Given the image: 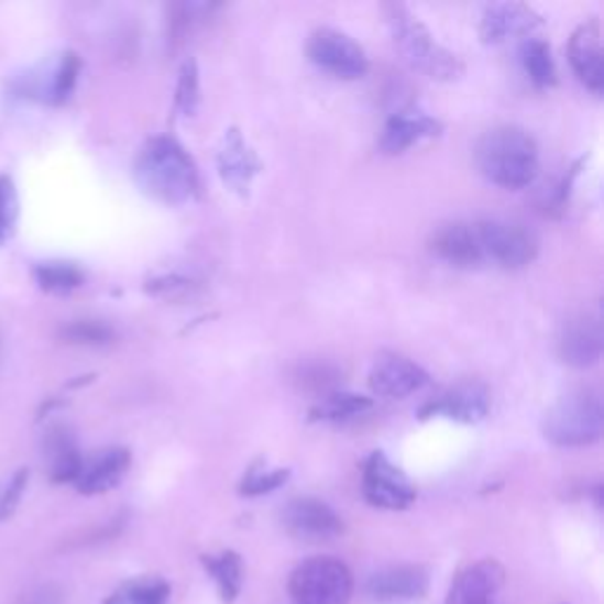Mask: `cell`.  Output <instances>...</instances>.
I'll use <instances>...</instances> for the list:
<instances>
[{"mask_svg":"<svg viewBox=\"0 0 604 604\" xmlns=\"http://www.w3.org/2000/svg\"><path fill=\"white\" fill-rule=\"evenodd\" d=\"M138 185L168 206L191 204L199 196L201 183L191 156L173 138L158 135L146 142L135 161Z\"/></svg>","mask_w":604,"mask_h":604,"instance_id":"1","label":"cell"},{"mask_svg":"<svg viewBox=\"0 0 604 604\" xmlns=\"http://www.w3.org/2000/svg\"><path fill=\"white\" fill-rule=\"evenodd\" d=\"M480 173L503 189L529 187L538 175L536 140L517 125H498L477 142Z\"/></svg>","mask_w":604,"mask_h":604,"instance_id":"2","label":"cell"},{"mask_svg":"<svg viewBox=\"0 0 604 604\" xmlns=\"http://www.w3.org/2000/svg\"><path fill=\"white\" fill-rule=\"evenodd\" d=\"M383 10L397 51L414 69L439 80H453L463 74L465 67L459 55H453L444 45H439L428 31V26L418 18H414L404 6L392 3Z\"/></svg>","mask_w":604,"mask_h":604,"instance_id":"3","label":"cell"},{"mask_svg":"<svg viewBox=\"0 0 604 604\" xmlns=\"http://www.w3.org/2000/svg\"><path fill=\"white\" fill-rule=\"evenodd\" d=\"M604 409L600 392L579 387L554 402L543 418V435L548 442L576 449L597 442L602 437Z\"/></svg>","mask_w":604,"mask_h":604,"instance_id":"4","label":"cell"},{"mask_svg":"<svg viewBox=\"0 0 604 604\" xmlns=\"http://www.w3.org/2000/svg\"><path fill=\"white\" fill-rule=\"evenodd\" d=\"M290 595L298 604H348L352 597V574L333 558L307 560L293 571Z\"/></svg>","mask_w":604,"mask_h":604,"instance_id":"5","label":"cell"},{"mask_svg":"<svg viewBox=\"0 0 604 604\" xmlns=\"http://www.w3.org/2000/svg\"><path fill=\"white\" fill-rule=\"evenodd\" d=\"M475 227L484 260H492V263L505 270L525 267L538 253V239L525 224L486 220L477 222Z\"/></svg>","mask_w":604,"mask_h":604,"instance_id":"6","label":"cell"},{"mask_svg":"<svg viewBox=\"0 0 604 604\" xmlns=\"http://www.w3.org/2000/svg\"><path fill=\"white\" fill-rule=\"evenodd\" d=\"M307 55L319 69L345 80L362 78L369 72V57L364 47L336 29H317L309 36Z\"/></svg>","mask_w":604,"mask_h":604,"instance_id":"7","label":"cell"},{"mask_svg":"<svg viewBox=\"0 0 604 604\" xmlns=\"http://www.w3.org/2000/svg\"><path fill=\"white\" fill-rule=\"evenodd\" d=\"M364 496L375 508L404 510L416 501V488L397 465L375 451L364 463Z\"/></svg>","mask_w":604,"mask_h":604,"instance_id":"8","label":"cell"},{"mask_svg":"<svg viewBox=\"0 0 604 604\" xmlns=\"http://www.w3.org/2000/svg\"><path fill=\"white\" fill-rule=\"evenodd\" d=\"M492 409V392L482 381H461L420 409L422 418L444 416L459 422H480Z\"/></svg>","mask_w":604,"mask_h":604,"instance_id":"9","label":"cell"},{"mask_svg":"<svg viewBox=\"0 0 604 604\" xmlns=\"http://www.w3.org/2000/svg\"><path fill=\"white\" fill-rule=\"evenodd\" d=\"M284 527L307 543H326L342 534L340 517L319 498H293L284 508Z\"/></svg>","mask_w":604,"mask_h":604,"instance_id":"10","label":"cell"},{"mask_svg":"<svg viewBox=\"0 0 604 604\" xmlns=\"http://www.w3.org/2000/svg\"><path fill=\"white\" fill-rule=\"evenodd\" d=\"M369 383L375 395L389 399H404L428 383V373L409 356L397 352H383L375 356L369 373Z\"/></svg>","mask_w":604,"mask_h":604,"instance_id":"11","label":"cell"},{"mask_svg":"<svg viewBox=\"0 0 604 604\" xmlns=\"http://www.w3.org/2000/svg\"><path fill=\"white\" fill-rule=\"evenodd\" d=\"M558 350L562 362L574 369L597 364L602 354V326L591 315H576L562 323Z\"/></svg>","mask_w":604,"mask_h":604,"instance_id":"12","label":"cell"},{"mask_svg":"<svg viewBox=\"0 0 604 604\" xmlns=\"http://www.w3.org/2000/svg\"><path fill=\"white\" fill-rule=\"evenodd\" d=\"M130 468V451L121 447H111L95 451L88 459H84L76 477V488L80 494H105L109 488L117 486Z\"/></svg>","mask_w":604,"mask_h":604,"instance_id":"13","label":"cell"},{"mask_svg":"<svg viewBox=\"0 0 604 604\" xmlns=\"http://www.w3.org/2000/svg\"><path fill=\"white\" fill-rule=\"evenodd\" d=\"M569 62L585 88L602 92L604 88V64H602V41L600 24L595 20L581 24L569 41Z\"/></svg>","mask_w":604,"mask_h":604,"instance_id":"14","label":"cell"},{"mask_svg":"<svg viewBox=\"0 0 604 604\" xmlns=\"http://www.w3.org/2000/svg\"><path fill=\"white\" fill-rule=\"evenodd\" d=\"M430 249L437 257L455 267H477L484 263L477 227L468 222H451L439 227L430 239Z\"/></svg>","mask_w":604,"mask_h":604,"instance_id":"15","label":"cell"},{"mask_svg":"<svg viewBox=\"0 0 604 604\" xmlns=\"http://www.w3.org/2000/svg\"><path fill=\"white\" fill-rule=\"evenodd\" d=\"M541 24V18L525 3H496L486 8L480 34L484 43L496 45L515 36H529Z\"/></svg>","mask_w":604,"mask_h":604,"instance_id":"16","label":"cell"},{"mask_svg":"<svg viewBox=\"0 0 604 604\" xmlns=\"http://www.w3.org/2000/svg\"><path fill=\"white\" fill-rule=\"evenodd\" d=\"M426 591L428 574L420 567H389L369 581V595L378 602H411Z\"/></svg>","mask_w":604,"mask_h":604,"instance_id":"17","label":"cell"},{"mask_svg":"<svg viewBox=\"0 0 604 604\" xmlns=\"http://www.w3.org/2000/svg\"><path fill=\"white\" fill-rule=\"evenodd\" d=\"M501 583L503 569L496 562H477L453 581L447 604H494Z\"/></svg>","mask_w":604,"mask_h":604,"instance_id":"18","label":"cell"},{"mask_svg":"<svg viewBox=\"0 0 604 604\" xmlns=\"http://www.w3.org/2000/svg\"><path fill=\"white\" fill-rule=\"evenodd\" d=\"M442 130V123L420 111H397L395 117H389L385 123L381 146L387 154H402L409 150L411 144L435 138Z\"/></svg>","mask_w":604,"mask_h":604,"instance_id":"19","label":"cell"},{"mask_svg":"<svg viewBox=\"0 0 604 604\" xmlns=\"http://www.w3.org/2000/svg\"><path fill=\"white\" fill-rule=\"evenodd\" d=\"M257 168L260 163L246 146V142H243L239 130H230L220 152V173L224 183L232 185L237 191H246L251 177L257 173Z\"/></svg>","mask_w":604,"mask_h":604,"instance_id":"20","label":"cell"},{"mask_svg":"<svg viewBox=\"0 0 604 604\" xmlns=\"http://www.w3.org/2000/svg\"><path fill=\"white\" fill-rule=\"evenodd\" d=\"M47 459H51V475L55 482H76L84 455L78 453L74 437L69 430L57 428L51 437H47Z\"/></svg>","mask_w":604,"mask_h":604,"instance_id":"21","label":"cell"},{"mask_svg":"<svg viewBox=\"0 0 604 604\" xmlns=\"http://www.w3.org/2000/svg\"><path fill=\"white\" fill-rule=\"evenodd\" d=\"M373 402L362 395H348V392H331L312 409L315 420H348L369 411Z\"/></svg>","mask_w":604,"mask_h":604,"instance_id":"22","label":"cell"},{"mask_svg":"<svg viewBox=\"0 0 604 604\" xmlns=\"http://www.w3.org/2000/svg\"><path fill=\"white\" fill-rule=\"evenodd\" d=\"M521 62H525V69L536 86L541 88L554 86L558 72H554V62H552L548 43L529 39L525 45H521Z\"/></svg>","mask_w":604,"mask_h":604,"instance_id":"23","label":"cell"},{"mask_svg":"<svg viewBox=\"0 0 604 604\" xmlns=\"http://www.w3.org/2000/svg\"><path fill=\"white\" fill-rule=\"evenodd\" d=\"M36 279L43 290L62 296V293H72L84 284V272L69 263H45L36 267Z\"/></svg>","mask_w":604,"mask_h":604,"instance_id":"24","label":"cell"},{"mask_svg":"<svg viewBox=\"0 0 604 604\" xmlns=\"http://www.w3.org/2000/svg\"><path fill=\"white\" fill-rule=\"evenodd\" d=\"M204 562L210 569V574L216 576L222 597L234 600L237 593L241 591V560L237 554L224 552L220 558H206Z\"/></svg>","mask_w":604,"mask_h":604,"instance_id":"25","label":"cell"},{"mask_svg":"<svg viewBox=\"0 0 604 604\" xmlns=\"http://www.w3.org/2000/svg\"><path fill=\"white\" fill-rule=\"evenodd\" d=\"M62 338H64V342H69V345L100 348V345H109V342L113 340V331L102 321L84 319V321H74L69 326H64Z\"/></svg>","mask_w":604,"mask_h":604,"instance_id":"26","label":"cell"},{"mask_svg":"<svg viewBox=\"0 0 604 604\" xmlns=\"http://www.w3.org/2000/svg\"><path fill=\"white\" fill-rule=\"evenodd\" d=\"M78 69H80V59L76 53H64L59 64L53 72L51 78V88H47V97H51L53 102H64L72 95L76 78H78Z\"/></svg>","mask_w":604,"mask_h":604,"instance_id":"27","label":"cell"},{"mask_svg":"<svg viewBox=\"0 0 604 604\" xmlns=\"http://www.w3.org/2000/svg\"><path fill=\"white\" fill-rule=\"evenodd\" d=\"M298 383L303 389L326 397V395H331V392H336V387L340 383V371L331 364H309V366L300 369Z\"/></svg>","mask_w":604,"mask_h":604,"instance_id":"28","label":"cell"},{"mask_svg":"<svg viewBox=\"0 0 604 604\" xmlns=\"http://www.w3.org/2000/svg\"><path fill=\"white\" fill-rule=\"evenodd\" d=\"M196 105H199V69H196V62H185L183 72H179V84L175 95V107L183 113H194Z\"/></svg>","mask_w":604,"mask_h":604,"instance_id":"29","label":"cell"},{"mask_svg":"<svg viewBox=\"0 0 604 604\" xmlns=\"http://www.w3.org/2000/svg\"><path fill=\"white\" fill-rule=\"evenodd\" d=\"M18 220V194L10 177H0V241H6Z\"/></svg>","mask_w":604,"mask_h":604,"instance_id":"30","label":"cell"},{"mask_svg":"<svg viewBox=\"0 0 604 604\" xmlns=\"http://www.w3.org/2000/svg\"><path fill=\"white\" fill-rule=\"evenodd\" d=\"M26 484H29V470L22 468V470L14 472V477L10 480L3 498H0V521L10 519L14 515V510H18V505H20V501L24 496Z\"/></svg>","mask_w":604,"mask_h":604,"instance_id":"31","label":"cell"},{"mask_svg":"<svg viewBox=\"0 0 604 604\" xmlns=\"http://www.w3.org/2000/svg\"><path fill=\"white\" fill-rule=\"evenodd\" d=\"M288 477L286 470H272V472H255L251 470L246 482H243V494H267L272 488L284 484Z\"/></svg>","mask_w":604,"mask_h":604,"instance_id":"32","label":"cell"},{"mask_svg":"<svg viewBox=\"0 0 604 604\" xmlns=\"http://www.w3.org/2000/svg\"><path fill=\"white\" fill-rule=\"evenodd\" d=\"M168 585L166 583H138L128 595V604H166Z\"/></svg>","mask_w":604,"mask_h":604,"instance_id":"33","label":"cell"}]
</instances>
